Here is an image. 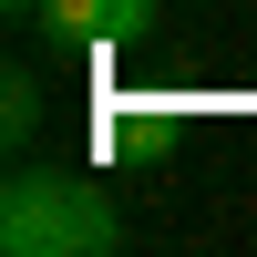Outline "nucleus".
Here are the masks:
<instances>
[{
	"mask_svg": "<svg viewBox=\"0 0 257 257\" xmlns=\"http://www.w3.org/2000/svg\"><path fill=\"white\" fill-rule=\"evenodd\" d=\"M41 113H52V103H41V72H0V134L31 144V134H41Z\"/></svg>",
	"mask_w": 257,
	"mask_h": 257,
	"instance_id": "20e7f679",
	"label": "nucleus"
},
{
	"mask_svg": "<svg viewBox=\"0 0 257 257\" xmlns=\"http://www.w3.org/2000/svg\"><path fill=\"white\" fill-rule=\"evenodd\" d=\"M144 21H155V0H41L31 31L52 52H123V41H144Z\"/></svg>",
	"mask_w": 257,
	"mask_h": 257,
	"instance_id": "f03ea898",
	"label": "nucleus"
},
{
	"mask_svg": "<svg viewBox=\"0 0 257 257\" xmlns=\"http://www.w3.org/2000/svg\"><path fill=\"white\" fill-rule=\"evenodd\" d=\"M0 11H21V21H31V11H41V0H0Z\"/></svg>",
	"mask_w": 257,
	"mask_h": 257,
	"instance_id": "39448f33",
	"label": "nucleus"
},
{
	"mask_svg": "<svg viewBox=\"0 0 257 257\" xmlns=\"http://www.w3.org/2000/svg\"><path fill=\"white\" fill-rule=\"evenodd\" d=\"M175 134H185V113H175V103H144V93H113V103L93 113V144H103L113 165H165Z\"/></svg>",
	"mask_w": 257,
	"mask_h": 257,
	"instance_id": "7ed1b4c3",
	"label": "nucleus"
},
{
	"mask_svg": "<svg viewBox=\"0 0 257 257\" xmlns=\"http://www.w3.org/2000/svg\"><path fill=\"white\" fill-rule=\"evenodd\" d=\"M123 206L82 165H11L0 185V257H113Z\"/></svg>",
	"mask_w": 257,
	"mask_h": 257,
	"instance_id": "f257e3e1",
	"label": "nucleus"
}]
</instances>
